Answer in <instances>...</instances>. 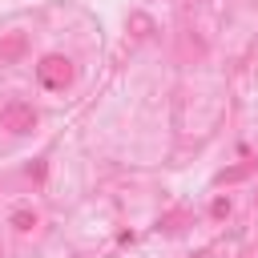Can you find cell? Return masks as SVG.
<instances>
[{
	"instance_id": "obj_1",
	"label": "cell",
	"mask_w": 258,
	"mask_h": 258,
	"mask_svg": "<svg viewBox=\"0 0 258 258\" xmlns=\"http://www.w3.org/2000/svg\"><path fill=\"white\" fill-rule=\"evenodd\" d=\"M36 77H40L44 89H64V85L73 81V69H69L64 56H44V60L36 64Z\"/></svg>"
},
{
	"instance_id": "obj_2",
	"label": "cell",
	"mask_w": 258,
	"mask_h": 258,
	"mask_svg": "<svg viewBox=\"0 0 258 258\" xmlns=\"http://www.w3.org/2000/svg\"><path fill=\"white\" fill-rule=\"evenodd\" d=\"M4 125L12 129V133H28L32 125H36V113H32V105H20V101H12V105H4Z\"/></svg>"
},
{
	"instance_id": "obj_3",
	"label": "cell",
	"mask_w": 258,
	"mask_h": 258,
	"mask_svg": "<svg viewBox=\"0 0 258 258\" xmlns=\"http://www.w3.org/2000/svg\"><path fill=\"white\" fill-rule=\"evenodd\" d=\"M12 226H16V230H32V226H36V218L20 210V214H12Z\"/></svg>"
}]
</instances>
